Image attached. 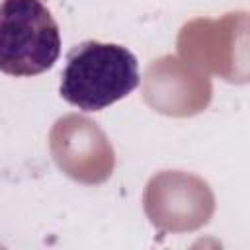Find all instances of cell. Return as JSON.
Returning a JSON list of instances; mask_svg holds the SVG:
<instances>
[{"mask_svg": "<svg viewBox=\"0 0 250 250\" xmlns=\"http://www.w3.org/2000/svg\"><path fill=\"white\" fill-rule=\"evenodd\" d=\"M139 80L137 57L127 47L88 39L68 51L59 94L82 111H100L129 96Z\"/></svg>", "mask_w": 250, "mask_h": 250, "instance_id": "cell-1", "label": "cell"}, {"mask_svg": "<svg viewBox=\"0 0 250 250\" xmlns=\"http://www.w3.org/2000/svg\"><path fill=\"white\" fill-rule=\"evenodd\" d=\"M61 55L59 25L41 0L0 2V72L35 76Z\"/></svg>", "mask_w": 250, "mask_h": 250, "instance_id": "cell-2", "label": "cell"}]
</instances>
